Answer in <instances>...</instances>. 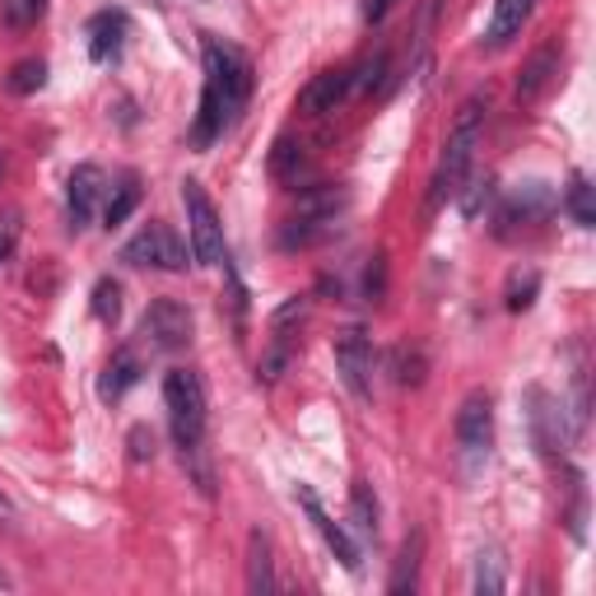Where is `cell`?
<instances>
[{
  "instance_id": "1",
  "label": "cell",
  "mask_w": 596,
  "mask_h": 596,
  "mask_svg": "<svg viewBox=\"0 0 596 596\" xmlns=\"http://www.w3.org/2000/svg\"><path fill=\"white\" fill-rule=\"evenodd\" d=\"M201 56H206V89H201V112H196L191 141L210 145L214 135H224L238 122V112L247 108V98H252V62L238 47L220 43V37H206Z\"/></svg>"
},
{
  "instance_id": "2",
  "label": "cell",
  "mask_w": 596,
  "mask_h": 596,
  "mask_svg": "<svg viewBox=\"0 0 596 596\" xmlns=\"http://www.w3.org/2000/svg\"><path fill=\"white\" fill-rule=\"evenodd\" d=\"M481 122H485V103L481 98H466L456 122L448 131V150H443V164L433 173V191H429V214L439 210L443 201H452L462 191L466 173H471V154H475V141H481Z\"/></svg>"
},
{
  "instance_id": "3",
  "label": "cell",
  "mask_w": 596,
  "mask_h": 596,
  "mask_svg": "<svg viewBox=\"0 0 596 596\" xmlns=\"http://www.w3.org/2000/svg\"><path fill=\"white\" fill-rule=\"evenodd\" d=\"M164 406H168V424H173V439L177 448L196 452L206 439V387L201 377H196L191 368H173L164 377Z\"/></svg>"
},
{
  "instance_id": "4",
  "label": "cell",
  "mask_w": 596,
  "mask_h": 596,
  "mask_svg": "<svg viewBox=\"0 0 596 596\" xmlns=\"http://www.w3.org/2000/svg\"><path fill=\"white\" fill-rule=\"evenodd\" d=\"M183 206H187V233H191V262H201V266L229 262L224 224H220V214H214L201 183H183Z\"/></svg>"
},
{
  "instance_id": "5",
  "label": "cell",
  "mask_w": 596,
  "mask_h": 596,
  "mask_svg": "<svg viewBox=\"0 0 596 596\" xmlns=\"http://www.w3.org/2000/svg\"><path fill=\"white\" fill-rule=\"evenodd\" d=\"M126 262L131 266H154V271H187L191 262V247L177 238V229L168 224H145L141 233L126 243Z\"/></svg>"
},
{
  "instance_id": "6",
  "label": "cell",
  "mask_w": 596,
  "mask_h": 596,
  "mask_svg": "<svg viewBox=\"0 0 596 596\" xmlns=\"http://www.w3.org/2000/svg\"><path fill=\"white\" fill-rule=\"evenodd\" d=\"M373 335L364 327H345L341 335H335V373H341V383L360 396V401H368L373 396Z\"/></svg>"
},
{
  "instance_id": "7",
  "label": "cell",
  "mask_w": 596,
  "mask_h": 596,
  "mask_svg": "<svg viewBox=\"0 0 596 596\" xmlns=\"http://www.w3.org/2000/svg\"><path fill=\"white\" fill-rule=\"evenodd\" d=\"M191 331H196V317L177 298H154L141 317V335L154 350H183V345H191Z\"/></svg>"
},
{
  "instance_id": "8",
  "label": "cell",
  "mask_w": 596,
  "mask_h": 596,
  "mask_svg": "<svg viewBox=\"0 0 596 596\" xmlns=\"http://www.w3.org/2000/svg\"><path fill=\"white\" fill-rule=\"evenodd\" d=\"M456 443H462L466 452H485L489 439H494V401L489 391H471L462 410H456Z\"/></svg>"
},
{
  "instance_id": "9",
  "label": "cell",
  "mask_w": 596,
  "mask_h": 596,
  "mask_svg": "<svg viewBox=\"0 0 596 596\" xmlns=\"http://www.w3.org/2000/svg\"><path fill=\"white\" fill-rule=\"evenodd\" d=\"M298 504H303V512H308V518H312V527L322 531V541L331 545V554H335V560H341V564L350 569V573H360V545L350 541V536H345V527H341V522H331V518H327V508L317 504V494H312L308 485H298Z\"/></svg>"
},
{
  "instance_id": "10",
  "label": "cell",
  "mask_w": 596,
  "mask_h": 596,
  "mask_svg": "<svg viewBox=\"0 0 596 596\" xmlns=\"http://www.w3.org/2000/svg\"><path fill=\"white\" fill-rule=\"evenodd\" d=\"M103 196V168L98 164H79L66 183V210H70V229H85L93 220V206Z\"/></svg>"
},
{
  "instance_id": "11",
  "label": "cell",
  "mask_w": 596,
  "mask_h": 596,
  "mask_svg": "<svg viewBox=\"0 0 596 596\" xmlns=\"http://www.w3.org/2000/svg\"><path fill=\"white\" fill-rule=\"evenodd\" d=\"M350 70H341V66H331V70H322V75H312L308 85H303V93H298V108L303 112H312V117H322V112H335L341 108V98L350 93Z\"/></svg>"
},
{
  "instance_id": "12",
  "label": "cell",
  "mask_w": 596,
  "mask_h": 596,
  "mask_svg": "<svg viewBox=\"0 0 596 596\" xmlns=\"http://www.w3.org/2000/svg\"><path fill=\"white\" fill-rule=\"evenodd\" d=\"M554 75H560V43H545L541 52H531L527 56V66L518 75V103H536L550 85H554Z\"/></svg>"
},
{
  "instance_id": "13",
  "label": "cell",
  "mask_w": 596,
  "mask_h": 596,
  "mask_svg": "<svg viewBox=\"0 0 596 596\" xmlns=\"http://www.w3.org/2000/svg\"><path fill=\"white\" fill-rule=\"evenodd\" d=\"M527 401H531V429H536V443H541V452H560V443H564V433H560L564 406L554 401L550 391H541V387H531Z\"/></svg>"
},
{
  "instance_id": "14",
  "label": "cell",
  "mask_w": 596,
  "mask_h": 596,
  "mask_svg": "<svg viewBox=\"0 0 596 596\" xmlns=\"http://www.w3.org/2000/svg\"><path fill=\"white\" fill-rule=\"evenodd\" d=\"M126 14L122 10H103L89 19V56L93 62H112L117 52H122V37H126Z\"/></svg>"
},
{
  "instance_id": "15",
  "label": "cell",
  "mask_w": 596,
  "mask_h": 596,
  "mask_svg": "<svg viewBox=\"0 0 596 596\" xmlns=\"http://www.w3.org/2000/svg\"><path fill=\"white\" fill-rule=\"evenodd\" d=\"M531 10H536V0H499V5H494V14H489L485 43H489V47H508L512 37L522 33V24L531 19Z\"/></svg>"
},
{
  "instance_id": "16",
  "label": "cell",
  "mask_w": 596,
  "mask_h": 596,
  "mask_svg": "<svg viewBox=\"0 0 596 596\" xmlns=\"http://www.w3.org/2000/svg\"><path fill=\"white\" fill-rule=\"evenodd\" d=\"M135 383H141V360H135V350H117L103 368V377H98V396H103V401H122Z\"/></svg>"
},
{
  "instance_id": "17",
  "label": "cell",
  "mask_w": 596,
  "mask_h": 596,
  "mask_svg": "<svg viewBox=\"0 0 596 596\" xmlns=\"http://www.w3.org/2000/svg\"><path fill=\"white\" fill-rule=\"evenodd\" d=\"M554 191L545 187V183H527L518 196H512V206L504 210V224H527V220H545V214H554Z\"/></svg>"
},
{
  "instance_id": "18",
  "label": "cell",
  "mask_w": 596,
  "mask_h": 596,
  "mask_svg": "<svg viewBox=\"0 0 596 596\" xmlns=\"http://www.w3.org/2000/svg\"><path fill=\"white\" fill-rule=\"evenodd\" d=\"M247 587L256 596H266L275 592V573H271V541L262 531H252V541H247Z\"/></svg>"
},
{
  "instance_id": "19",
  "label": "cell",
  "mask_w": 596,
  "mask_h": 596,
  "mask_svg": "<svg viewBox=\"0 0 596 596\" xmlns=\"http://www.w3.org/2000/svg\"><path fill=\"white\" fill-rule=\"evenodd\" d=\"M564 210L573 214V224H583V229H592L596 224V201H592V183L583 173H573L569 177V191H564Z\"/></svg>"
},
{
  "instance_id": "20",
  "label": "cell",
  "mask_w": 596,
  "mask_h": 596,
  "mask_svg": "<svg viewBox=\"0 0 596 596\" xmlns=\"http://www.w3.org/2000/svg\"><path fill=\"white\" fill-rule=\"evenodd\" d=\"M420 550H424V536H406L401 560H396V573H391L387 592H410L415 587V573H420Z\"/></svg>"
},
{
  "instance_id": "21",
  "label": "cell",
  "mask_w": 596,
  "mask_h": 596,
  "mask_svg": "<svg viewBox=\"0 0 596 596\" xmlns=\"http://www.w3.org/2000/svg\"><path fill=\"white\" fill-rule=\"evenodd\" d=\"M504 587H508L504 554L499 550H481V560H475V592H481V596H499Z\"/></svg>"
},
{
  "instance_id": "22",
  "label": "cell",
  "mask_w": 596,
  "mask_h": 596,
  "mask_svg": "<svg viewBox=\"0 0 596 596\" xmlns=\"http://www.w3.org/2000/svg\"><path fill=\"white\" fill-rule=\"evenodd\" d=\"M350 518L364 536H377V499H373V489L364 481L350 489Z\"/></svg>"
},
{
  "instance_id": "23",
  "label": "cell",
  "mask_w": 596,
  "mask_h": 596,
  "mask_svg": "<svg viewBox=\"0 0 596 596\" xmlns=\"http://www.w3.org/2000/svg\"><path fill=\"white\" fill-rule=\"evenodd\" d=\"M43 85H47V66H43V62H19V66L5 75V89L19 93V98H24V93H37Z\"/></svg>"
},
{
  "instance_id": "24",
  "label": "cell",
  "mask_w": 596,
  "mask_h": 596,
  "mask_svg": "<svg viewBox=\"0 0 596 596\" xmlns=\"http://www.w3.org/2000/svg\"><path fill=\"white\" fill-rule=\"evenodd\" d=\"M489 196H494L489 177H471V183H462V191H456V206H462L466 220H481V210L489 206Z\"/></svg>"
},
{
  "instance_id": "25",
  "label": "cell",
  "mask_w": 596,
  "mask_h": 596,
  "mask_svg": "<svg viewBox=\"0 0 596 596\" xmlns=\"http://www.w3.org/2000/svg\"><path fill=\"white\" fill-rule=\"evenodd\" d=\"M135 206H141V187H135V183H122V187H117V196L108 201V210H103V224H108V229H122V224L131 220V210H135Z\"/></svg>"
},
{
  "instance_id": "26",
  "label": "cell",
  "mask_w": 596,
  "mask_h": 596,
  "mask_svg": "<svg viewBox=\"0 0 596 596\" xmlns=\"http://www.w3.org/2000/svg\"><path fill=\"white\" fill-rule=\"evenodd\" d=\"M536 289H541V275H536V271H512V280H508V312H527L536 303Z\"/></svg>"
},
{
  "instance_id": "27",
  "label": "cell",
  "mask_w": 596,
  "mask_h": 596,
  "mask_svg": "<svg viewBox=\"0 0 596 596\" xmlns=\"http://www.w3.org/2000/svg\"><path fill=\"white\" fill-rule=\"evenodd\" d=\"M47 10V0H0V19H5V29H29L37 24Z\"/></svg>"
},
{
  "instance_id": "28",
  "label": "cell",
  "mask_w": 596,
  "mask_h": 596,
  "mask_svg": "<svg viewBox=\"0 0 596 596\" xmlns=\"http://www.w3.org/2000/svg\"><path fill=\"white\" fill-rule=\"evenodd\" d=\"M93 317L98 322H117V317H122V285L117 280H98L93 285Z\"/></svg>"
},
{
  "instance_id": "29",
  "label": "cell",
  "mask_w": 596,
  "mask_h": 596,
  "mask_svg": "<svg viewBox=\"0 0 596 596\" xmlns=\"http://www.w3.org/2000/svg\"><path fill=\"white\" fill-rule=\"evenodd\" d=\"M19 233H24V214L0 210V262H10V252L19 247Z\"/></svg>"
},
{
  "instance_id": "30",
  "label": "cell",
  "mask_w": 596,
  "mask_h": 596,
  "mask_svg": "<svg viewBox=\"0 0 596 596\" xmlns=\"http://www.w3.org/2000/svg\"><path fill=\"white\" fill-rule=\"evenodd\" d=\"M154 456V433L145 424H135L131 429V462H150Z\"/></svg>"
},
{
  "instance_id": "31",
  "label": "cell",
  "mask_w": 596,
  "mask_h": 596,
  "mask_svg": "<svg viewBox=\"0 0 596 596\" xmlns=\"http://www.w3.org/2000/svg\"><path fill=\"white\" fill-rule=\"evenodd\" d=\"M364 289H368V298H383V256H373V266L364 275Z\"/></svg>"
},
{
  "instance_id": "32",
  "label": "cell",
  "mask_w": 596,
  "mask_h": 596,
  "mask_svg": "<svg viewBox=\"0 0 596 596\" xmlns=\"http://www.w3.org/2000/svg\"><path fill=\"white\" fill-rule=\"evenodd\" d=\"M383 70H387V56H383V52H377V56H373V62L364 66V79H360V89H373V85H377V79H383Z\"/></svg>"
},
{
  "instance_id": "33",
  "label": "cell",
  "mask_w": 596,
  "mask_h": 596,
  "mask_svg": "<svg viewBox=\"0 0 596 596\" xmlns=\"http://www.w3.org/2000/svg\"><path fill=\"white\" fill-rule=\"evenodd\" d=\"M360 10H364V19H368V24H377V19H387L391 0H360Z\"/></svg>"
},
{
  "instance_id": "34",
  "label": "cell",
  "mask_w": 596,
  "mask_h": 596,
  "mask_svg": "<svg viewBox=\"0 0 596 596\" xmlns=\"http://www.w3.org/2000/svg\"><path fill=\"white\" fill-rule=\"evenodd\" d=\"M0 522H14V504L5 499V494H0Z\"/></svg>"
},
{
  "instance_id": "35",
  "label": "cell",
  "mask_w": 596,
  "mask_h": 596,
  "mask_svg": "<svg viewBox=\"0 0 596 596\" xmlns=\"http://www.w3.org/2000/svg\"><path fill=\"white\" fill-rule=\"evenodd\" d=\"M0 173H5V164H0Z\"/></svg>"
},
{
  "instance_id": "36",
  "label": "cell",
  "mask_w": 596,
  "mask_h": 596,
  "mask_svg": "<svg viewBox=\"0 0 596 596\" xmlns=\"http://www.w3.org/2000/svg\"><path fill=\"white\" fill-rule=\"evenodd\" d=\"M0 587H5V578H0Z\"/></svg>"
}]
</instances>
